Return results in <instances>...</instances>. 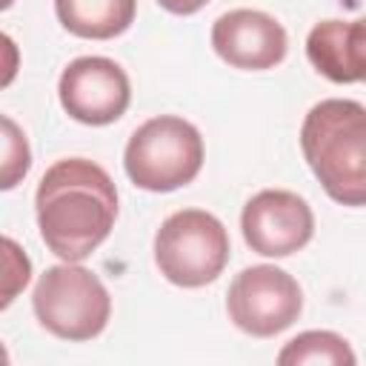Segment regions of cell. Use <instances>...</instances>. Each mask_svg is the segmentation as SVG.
<instances>
[{
    "instance_id": "1",
    "label": "cell",
    "mask_w": 366,
    "mask_h": 366,
    "mask_svg": "<svg viewBox=\"0 0 366 366\" xmlns=\"http://www.w3.org/2000/svg\"><path fill=\"white\" fill-rule=\"evenodd\" d=\"M34 212L49 252L66 263H80L112 234L117 189L109 172L94 160L63 157L40 177Z\"/></svg>"
},
{
    "instance_id": "2",
    "label": "cell",
    "mask_w": 366,
    "mask_h": 366,
    "mask_svg": "<svg viewBox=\"0 0 366 366\" xmlns=\"http://www.w3.org/2000/svg\"><path fill=\"white\" fill-rule=\"evenodd\" d=\"M303 157L340 206H366V106L329 97L315 103L300 126Z\"/></svg>"
},
{
    "instance_id": "3",
    "label": "cell",
    "mask_w": 366,
    "mask_h": 366,
    "mask_svg": "<svg viewBox=\"0 0 366 366\" xmlns=\"http://www.w3.org/2000/svg\"><path fill=\"white\" fill-rule=\"evenodd\" d=\"M203 157L206 149L194 123L177 114H157L132 132L123 149V169L143 192H174L200 174Z\"/></svg>"
},
{
    "instance_id": "4",
    "label": "cell",
    "mask_w": 366,
    "mask_h": 366,
    "mask_svg": "<svg viewBox=\"0 0 366 366\" xmlns=\"http://www.w3.org/2000/svg\"><path fill=\"white\" fill-rule=\"evenodd\" d=\"M37 323L60 340H92L112 317V297L103 280L80 263L49 266L31 292Z\"/></svg>"
},
{
    "instance_id": "5",
    "label": "cell",
    "mask_w": 366,
    "mask_h": 366,
    "mask_svg": "<svg viewBox=\"0 0 366 366\" xmlns=\"http://www.w3.org/2000/svg\"><path fill=\"white\" fill-rule=\"evenodd\" d=\"M229 232L206 209L169 214L154 234V266L180 289L214 283L229 263Z\"/></svg>"
},
{
    "instance_id": "6",
    "label": "cell",
    "mask_w": 366,
    "mask_h": 366,
    "mask_svg": "<svg viewBox=\"0 0 366 366\" xmlns=\"http://www.w3.org/2000/svg\"><path fill=\"white\" fill-rule=\"evenodd\" d=\"M229 320L252 337H274L303 312L300 283L280 266L257 263L234 274L226 292Z\"/></svg>"
},
{
    "instance_id": "7",
    "label": "cell",
    "mask_w": 366,
    "mask_h": 366,
    "mask_svg": "<svg viewBox=\"0 0 366 366\" xmlns=\"http://www.w3.org/2000/svg\"><path fill=\"white\" fill-rule=\"evenodd\" d=\"M57 97L71 120L83 126H109L126 114L132 103V83L120 63L86 54L63 69Z\"/></svg>"
},
{
    "instance_id": "8",
    "label": "cell",
    "mask_w": 366,
    "mask_h": 366,
    "mask_svg": "<svg viewBox=\"0 0 366 366\" xmlns=\"http://www.w3.org/2000/svg\"><path fill=\"white\" fill-rule=\"evenodd\" d=\"M243 240L263 257H289L315 234L312 206L289 189H263L240 212Z\"/></svg>"
},
{
    "instance_id": "9",
    "label": "cell",
    "mask_w": 366,
    "mask_h": 366,
    "mask_svg": "<svg viewBox=\"0 0 366 366\" xmlns=\"http://www.w3.org/2000/svg\"><path fill=\"white\" fill-rule=\"evenodd\" d=\"M212 49L232 69L266 71L283 63L289 34L277 17L260 9H232L212 23Z\"/></svg>"
},
{
    "instance_id": "10",
    "label": "cell",
    "mask_w": 366,
    "mask_h": 366,
    "mask_svg": "<svg viewBox=\"0 0 366 366\" xmlns=\"http://www.w3.org/2000/svg\"><path fill=\"white\" fill-rule=\"evenodd\" d=\"M137 0H54L66 31L83 40H112L134 23Z\"/></svg>"
},
{
    "instance_id": "11",
    "label": "cell",
    "mask_w": 366,
    "mask_h": 366,
    "mask_svg": "<svg viewBox=\"0 0 366 366\" xmlns=\"http://www.w3.org/2000/svg\"><path fill=\"white\" fill-rule=\"evenodd\" d=\"M280 366H303V363H326V366H355L357 355L352 352L349 340L337 332L326 329H309L292 337L277 352Z\"/></svg>"
},
{
    "instance_id": "12",
    "label": "cell",
    "mask_w": 366,
    "mask_h": 366,
    "mask_svg": "<svg viewBox=\"0 0 366 366\" xmlns=\"http://www.w3.org/2000/svg\"><path fill=\"white\" fill-rule=\"evenodd\" d=\"M0 123H3V177H0V189L9 192L29 174L31 149H29V140H26L23 129L9 114H3Z\"/></svg>"
},
{
    "instance_id": "13",
    "label": "cell",
    "mask_w": 366,
    "mask_h": 366,
    "mask_svg": "<svg viewBox=\"0 0 366 366\" xmlns=\"http://www.w3.org/2000/svg\"><path fill=\"white\" fill-rule=\"evenodd\" d=\"M29 280H31V260L11 237H3V300H0V309H9L11 300L17 297V292H23L29 286Z\"/></svg>"
},
{
    "instance_id": "14",
    "label": "cell",
    "mask_w": 366,
    "mask_h": 366,
    "mask_svg": "<svg viewBox=\"0 0 366 366\" xmlns=\"http://www.w3.org/2000/svg\"><path fill=\"white\" fill-rule=\"evenodd\" d=\"M346 83H366V14L343 26Z\"/></svg>"
},
{
    "instance_id": "15",
    "label": "cell",
    "mask_w": 366,
    "mask_h": 366,
    "mask_svg": "<svg viewBox=\"0 0 366 366\" xmlns=\"http://www.w3.org/2000/svg\"><path fill=\"white\" fill-rule=\"evenodd\" d=\"M157 3H160V9H166L169 14H180V17H186V14L200 11L209 0H157Z\"/></svg>"
},
{
    "instance_id": "16",
    "label": "cell",
    "mask_w": 366,
    "mask_h": 366,
    "mask_svg": "<svg viewBox=\"0 0 366 366\" xmlns=\"http://www.w3.org/2000/svg\"><path fill=\"white\" fill-rule=\"evenodd\" d=\"M11 3H14V0H3V9H9V6H11Z\"/></svg>"
}]
</instances>
